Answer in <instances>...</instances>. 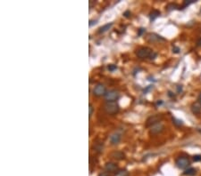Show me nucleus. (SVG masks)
<instances>
[{"label":"nucleus","instance_id":"20","mask_svg":"<svg viewBox=\"0 0 201 176\" xmlns=\"http://www.w3.org/2000/svg\"><path fill=\"white\" fill-rule=\"evenodd\" d=\"M193 160L195 162H198V161H201V156L200 155H196L193 156Z\"/></svg>","mask_w":201,"mask_h":176},{"label":"nucleus","instance_id":"10","mask_svg":"<svg viewBox=\"0 0 201 176\" xmlns=\"http://www.w3.org/2000/svg\"><path fill=\"white\" fill-rule=\"evenodd\" d=\"M121 141V135L119 134H114L110 137V142L112 145H116Z\"/></svg>","mask_w":201,"mask_h":176},{"label":"nucleus","instance_id":"21","mask_svg":"<svg viewBox=\"0 0 201 176\" xmlns=\"http://www.w3.org/2000/svg\"><path fill=\"white\" fill-rule=\"evenodd\" d=\"M89 117H91L92 113H93V107L91 104H89Z\"/></svg>","mask_w":201,"mask_h":176},{"label":"nucleus","instance_id":"12","mask_svg":"<svg viewBox=\"0 0 201 176\" xmlns=\"http://www.w3.org/2000/svg\"><path fill=\"white\" fill-rule=\"evenodd\" d=\"M191 111L194 114H200L201 113V105L199 103H193L191 106Z\"/></svg>","mask_w":201,"mask_h":176},{"label":"nucleus","instance_id":"7","mask_svg":"<svg viewBox=\"0 0 201 176\" xmlns=\"http://www.w3.org/2000/svg\"><path fill=\"white\" fill-rule=\"evenodd\" d=\"M164 126L162 125V124H157V125H155L151 127L150 129V133L153 134H160L164 131Z\"/></svg>","mask_w":201,"mask_h":176},{"label":"nucleus","instance_id":"30","mask_svg":"<svg viewBox=\"0 0 201 176\" xmlns=\"http://www.w3.org/2000/svg\"><path fill=\"white\" fill-rule=\"evenodd\" d=\"M178 92H181V86H179L178 87Z\"/></svg>","mask_w":201,"mask_h":176},{"label":"nucleus","instance_id":"8","mask_svg":"<svg viewBox=\"0 0 201 176\" xmlns=\"http://www.w3.org/2000/svg\"><path fill=\"white\" fill-rule=\"evenodd\" d=\"M148 41L149 42H158V41H166V39L163 38L161 36L157 34H149L148 36Z\"/></svg>","mask_w":201,"mask_h":176},{"label":"nucleus","instance_id":"19","mask_svg":"<svg viewBox=\"0 0 201 176\" xmlns=\"http://www.w3.org/2000/svg\"><path fill=\"white\" fill-rule=\"evenodd\" d=\"M172 121H173V124H174L175 125H177V126H181V125H183V122H182L181 120H180V119L172 118Z\"/></svg>","mask_w":201,"mask_h":176},{"label":"nucleus","instance_id":"17","mask_svg":"<svg viewBox=\"0 0 201 176\" xmlns=\"http://www.w3.org/2000/svg\"><path fill=\"white\" fill-rule=\"evenodd\" d=\"M114 176H128V172L125 170H119L115 173Z\"/></svg>","mask_w":201,"mask_h":176},{"label":"nucleus","instance_id":"28","mask_svg":"<svg viewBox=\"0 0 201 176\" xmlns=\"http://www.w3.org/2000/svg\"><path fill=\"white\" fill-rule=\"evenodd\" d=\"M198 103L201 105V92L199 94V95H198Z\"/></svg>","mask_w":201,"mask_h":176},{"label":"nucleus","instance_id":"3","mask_svg":"<svg viewBox=\"0 0 201 176\" xmlns=\"http://www.w3.org/2000/svg\"><path fill=\"white\" fill-rule=\"evenodd\" d=\"M162 119V115H154V116H151L149 117L148 119H147V122H146V126L147 127H149V126H153L157 124H159V122L161 121Z\"/></svg>","mask_w":201,"mask_h":176},{"label":"nucleus","instance_id":"29","mask_svg":"<svg viewBox=\"0 0 201 176\" xmlns=\"http://www.w3.org/2000/svg\"><path fill=\"white\" fill-rule=\"evenodd\" d=\"M197 45L198 46H201V38H199L197 42Z\"/></svg>","mask_w":201,"mask_h":176},{"label":"nucleus","instance_id":"22","mask_svg":"<svg viewBox=\"0 0 201 176\" xmlns=\"http://www.w3.org/2000/svg\"><path fill=\"white\" fill-rule=\"evenodd\" d=\"M172 52L174 53H180V48L177 47V46H173L172 47Z\"/></svg>","mask_w":201,"mask_h":176},{"label":"nucleus","instance_id":"27","mask_svg":"<svg viewBox=\"0 0 201 176\" xmlns=\"http://www.w3.org/2000/svg\"><path fill=\"white\" fill-rule=\"evenodd\" d=\"M96 23H97V21H90L89 25V27H91V26H92L93 24H96Z\"/></svg>","mask_w":201,"mask_h":176},{"label":"nucleus","instance_id":"16","mask_svg":"<svg viewBox=\"0 0 201 176\" xmlns=\"http://www.w3.org/2000/svg\"><path fill=\"white\" fill-rule=\"evenodd\" d=\"M176 9H181V8L179 7V5H176V4L171 3V4L167 5V6H166V10H167V11H172V10H176Z\"/></svg>","mask_w":201,"mask_h":176},{"label":"nucleus","instance_id":"23","mask_svg":"<svg viewBox=\"0 0 201 176\" xmlns=\"http://www.w3.org/2000/svg\"><path fill=\"white\" fill-rule=\"evenodd\" d=\"M146 31V29H144V28H140V29L139 30V32H138V36H141L143 33H145Z\"/></svg>","mask_w":201,"mask_h":176},{"label":"nucleus","instance_id":"18","mask_svg":"<svg viewBox=\"0 0 201 176\" xmlns=\"http://www.w3.org/2000/svg\"><path fill=\"white\" fill-rule=\"evenodd\" d=\"M193 3H196V0H186V1H184V3H183V5H182V8H184V7H187V6H189V5H191V4H193Z\"/></svg>","mask_w":201,"mask_h":176},{"label":"nucleus","instance_id":"2","mask_svg":"<svg viewBox=\"0 0 201 176\" xmlns=\"http://www.w3.org/2000/svg\"><path fill=\"white\" fill-rule=\"evenodd\" d=\"M105 110L106 111L107 114L110 115H114L118 113L119 111V105H118L115 101H107L105 104Z\"/></svg>","mask_w":201,"mask_h":176},{"label":"nucleus","instance_id":"25","mask_svg":"<svg viewBox=\"0 0 201 176\" xmlns=\"http://www.w3.org/2000/svg\"><path fill=\"white\" fill-rule=\"evenodd\" d=\"M98 176H109V174H108V173H106V172H102V173H100L98 174Z\"/></svg>","mask_w":201,"mask_h":176},{"label":"nucleus","instance_id":"24","mask_svg":"<svg viewBox=\"0 0 201 176\" xmlns=\"http://www.w3.org/2000/svg\"><path fill=\"white\" fill-rule=\"evenodd\" d=\"M117 69V67L115 66V65H109L108 66V69L110 70V71H114V70H115Z\"/></svg>","mask_w":201,"mask_h":176},{"label":"nucleus","instance_id":"6","mask_svg":"<svg viewBox=\"0 0 201 176\" xmlns=\"http://www.w3.org/2000/svg\"><path fill=\"white\" fill-rule=\"evenodd\" d=\"M105 98L107 101H114L119 98V94H118V92L112 90V91H109V92H106Z\"/></svg>","mask_w":201,"mask_h":176},{"label":"nucleus","instance_id":"15","mask_svg":"<svg viewBox=\"0 0 201 176\" xmlns=\"http://www.w3.org/2000/svg\"><path fill=\"white\" fill-rule=\"evenodd\" d=\"M196 173H197V170L195 168H189L183 173L184 175H188V176H194L196 175Z\"/></svg>","mask_w":201,"mask_h":176},{"label":"nucleus","instance_id":"1","mask_svg":"<svg viewBox=\"0 0 201 176\" xmlns=\"http://www.w3.org/2000/svg\"><path fill=\"white\" fill-rule=\"evenodd\" d=\"M136 54H137V56L140 59L149 58L151 60H154L157 55L156 53H154L150 48H148V47H143V48L139 49L138 51H137Z\"/></svg>","mask_w":201,"mask_h":176},{"label":"nucleus","instance_id":"4","mask_svg":"<svg viewBox=\"0 0 201 176\" xmlns=\"http://www.w3.org/2000/svg\"><path fill=\"white\" fill-rule=\"evenodd\" d=\"M190 165V161L185 156H180L176 160V165L180 169H185Z\"/></svg>","mask_w":201,"mask_h":176},{"label":"nucleus","instance_id":"31","mask_svg":"<svg viewBox=\"0 0 201 176\" xmlns=\"http://www.w3.org/2000/svg\"><path fill=\"white\" fill-rule=\"evenodd\" d=\"M169 96H170V97H173L174 95H173V94H172V92H169Z\"/></svg>","mask_w":201,"mask_h":176},{"label":"nucleus","instance_id":"14","mask_svg":"<svg viewBox=\"0 0 201 176\" xmlns=\"http://www.w3.org/2000/svg\"><path fill=\"white\" fill-rule=\"evenodd\" d=\"M112 25H113V23H112V22H110V23H107V24H106V25L102 26L101 28H99L98 32H99V33H104V32L107 31V30H108L110 29V28L112 27Z\"/></svg>","mask_w":201,"mask_h":176},{"label":"nucleus","instance_id":"11","mask_svg":"<svg viewBox=\"0 0 201 176\" xmlns=\"http://www.w3.org/2000/svg\"><path fill=\"white\" fill-rule=\"evenodd\" d=\"M111 156L113 157V158H114V159L120 160V159H123V158H124L125 155H124L122 151H114V152L112 153Z\"/></svg>","mask_w":201,"mask_h":176},{"label":"nucleus","instance_id":"32","mask_svg":"<svg viewBox=\"0 0 201 176\" xmlns=\"http://www.w3.org/2000/svg\"><path fill=\"white\" fill-rule=\"evenodd\" d=\"M157 105H159V104H162V101H157Z\"/></svg>","mask_w":201,"mask_h":176},{"label":"nucleus","instance_id":"5","mask_svg":"<svg viewBox=\"0 0 201 176\" xmlns=\"http://www.w3.org/2000/svg\"><path fill=\"white\" fill-rule=\"evenodd\" d=\"M93 94L95 96H102L106 94V86L102 84L97 85L93 89Z\"/></svg>","mask_w":201,"mask_h":176},{"label":"nucleus","instance_id":"13","mask_svg":"<svg viewBox=\"0 0 201 176\" xmlns=\"http://www.w3.org/2000/svg\"><path fill=\"white\" fill-rule=\"evenodd\" d=\"M160 15V12L157 11V10H153L150 13H149V18H150V21H154L156 20L157 17H159Z\"/></svg>","mask_w":201,"mask_h":176},{"label":"nucleus","instance_id":"9","mask_svg":"<svg viewBox=\"0 0 201 176\" xmlns=\"http://www.w3.org/2000/svg\"><path fill=\"white\" fill-rule=\"evenodd\" d=\"M117 165L116 164L114 163H111V162H109V163H106V165H105V169L107 171V172H110V173H114L117 170Z\"/></svg>","mask_w":201,"mask_h":176},{"label":"nucleus","instance_id":"26","mask_svg":"<svg viewBox=\"0 0 201 176\" xmlns=\"http://www.w3.org/2000/svg\"><path fill=\"white\" fill-rule=\"evenodd\" d=\"M130 14H131V13H130V12H129V11H127V12H125V13H123V15H124L125 17H127V18H128V17H130Z\"/></svg>","mask_w":201,"mask_h":176}]
</instances>
